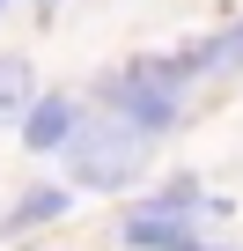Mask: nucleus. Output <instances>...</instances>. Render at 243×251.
<instances>
[{"instance_id": "20e7f679", "label": "nucleus", "mask_w": 243, "mask_h": 251, "mask_svg": "<svg viewBox=\"0 0 243 251\" xmlns=\"http://www.w3.org/2000/svg\"><path fill=\"white\" fill-rule=\"evenodd\" d=\"M74 126H81V103H74V96H37V103L22 111V148H30V155H59Z\"/></svg>"}, {"instance_id": "423d86ee", "label": "nucleus", "mask_w": 243, "mask_h": 251, "mask_svg": "<svg viewBox=\"0 0 243 251\" xmlns=\"http://www.w3.org/2000/svg\"><path fill=\"white\" fill-rule=\"evenodd\" d=\"M30 103H37V67L22 52H0V126H22Z\"/></svg>"}, {"instance_id": "7ed1b4c3", "label": "nucleus", "mask_w": 243, "mask_h": 251, "mask_svg": "<svg viewBox=\"0 0 243 251\" xmlns=\"http://www.w3.org/2000/svg\"><path fill=\"white\" fill-rule=\"evenodd\" d=\"M118 244H126V251H192L199 229L184 214H170L162 200H148V207H133L126 222H118Z\"/></svg>"}, {"instance_id": "0eeeda50", "label": "nucleus", "mask_w": 243, "mask_h": 251, "mask_svg": "<svg viewBox=\"0 0 243 251\" xmlns=\"http://www.w3.org/2000/svg\"><path fill=\"white\" fill-rule=\"evenodd\" d=\"M184 59V74H214V67H243V23H228L221 37H206V45H192V52H177Z\"/></svg>"}, {"instance_id": "f03ea898", "label": "nucleus", "mask_w": 243, "mask_h": 251, "mask_svg": "<svg viewBox=\"0 0 243 251\" xmlns=\"http://www.w3.org/2000/svg\"><path fill=\"white\" fill-rule=\"evenodd\" d=\"M184 81H192L184 59H133L118 74H96V96H103L110 118H126L140 141H155V133H170V126L184 118V96H177Z\"/></svg>"}, {"instance_id": "1a4fd4ad", "label": "nucleus", "mask_w": 243, "mask_h": 251, "mask_svg": "<svg viewBox=\"0 0 243 251\" xmlns=\"http://www.w3.org/2000/svg\"><path fill=\"white\" fill-rule=\"evenodd\" d=\"M0 15H8V0H0Z\"/></svg>"}, {"instance_id": "6e6552de", "label": "nucleus", "mask_w": 243, "mask_h": 251, "mask_svg": "<svg viewBox=\"0 0 243 251\" xmlns=\"http://www.w3.org/2000/svg\"><path fill=\"white\" fill-rule=\"evenodd\" d=\"M37 8H44V15H52V8H59V0H37Z\"/></svg>"}, {"instance_id": "39448f33", "label": "nucleus", "mask_w": 243, "mask_h": 251, "mask_svg": "<svg viewBox=\"0 0 243 251\" xmlns=\"http://www.w3.org/2000/svg\"><path fill=\"white\" fill-rule=\"evenodd\" d=\"M66 207H74V192H66V185H30L8 214H0V236H22V229H37V222H59Z\"/></svg>"}, {"instance_id": "f257e3e1", "label": "nucleus", "mask_w": 243, "mask_h": 251, "mask_svg": "<svg viewBox=\"0 0 243 251\" xmlns=\"http://www.w3.org/2000/svg\"><path fill=\"white\" fill-rule=\"evenodd\" d=\"M66 177H74V192H126V185H140V170H148V141L133 133L126 118H110V111H88L74 133H66Z\"/></svg>"}]
</instances>
